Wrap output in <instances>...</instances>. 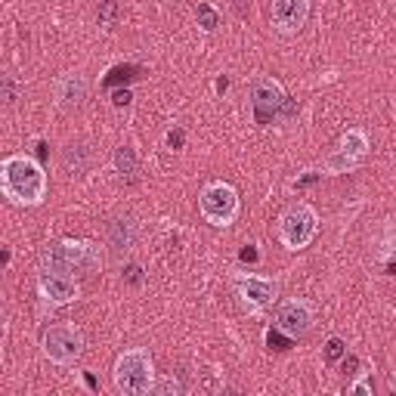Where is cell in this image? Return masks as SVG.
Masks as SVG:
<instances>
[{
	"mask_svg": "<svg viewBox=\"0 0 396 396\" xmlns=\"http://www.w3.org/2000/svg\"><path fill=\"white\" fill-rule=\"evenodd\" d=\"M136 167H140V158H136L133 145H118V149H115V171L121 176H133Z\"/></svg>",
	"mask_w": 396,
	"mask_h": 396,
	"instance_id": "2e32d148",
	"label": "cell"
},
{
	"mask_svg": "<svg viewBox=\"0 0 396 396\" xmlns=\"http://www.w3.org/2000/svg\"><path fill=\"white\" fill-rule=\"evenodd\" d=\"M350 396H371V381L368 378H359V381L350 384Z\"/></svg>",
	"mask_w": 396,
	"mask_h": 396,
	"instance_id": "d4e9b609",
	"label": "cell"
},
{
	"mask_svg": "<svg viewBox=\"0 0 396 396\" xmlns=\"http://www.w3.org/2000/svg\"><path fill=\"white\" fill-rule=\"evenodd\" d=\"M347 356V344L341 337H328L325 341V362H341Z\"/></svg>",
	"mask_w": 396,
	"mask_h": 396,
	"instance_id": "44dd1931",
	"label": "cell"
},
{
	"mask_svg": "<svg viewBox=\"0 0 396 396\" xmlns=\"http://www.w3.org/2000/svg\"><path fill=\"white\" fill-rule=\"evenodd\" d=\"M121 279H124L127 285L140 288L143 282H145V272H143V266H140V263H127V266H124V272H121Z\"/></svg>",
	"mask_w": 396,
	"mask_h": 396,
	"instance_id": "cb8c5ba5",
	"label": "cell"
},
{
	"mask_svg": "<svg viewBox=\"0 0 396 396\" xmlns=\"http://www.w3.org/2000/svg\"><path fill=\"white\" fill-rule=\"evenodd\" d=\"M313 236H316V211L313 208L294 205L279 217V239L285 241V248H291V251L306 248L313 241Z\"/></svg>",
	"mask_w": 396,
	"mask_h": 396,
	"instance_id": "52a82bcc",
	"label": "cell"
},
{
	"mask_svg": "<svg viewBox=\"0 0 396 396\" xmlns=\"http://www.w3.org/2000/svg\"><path fill=\"white\" fill-rule=\"evenodd\" d=\"M152 390H155L158 396H171V393H174V396H180V393L186 390V387H183V381H180V378H174V375H167V378H164V381H158L155 387H152Z\"/></svg>",
	"mask_w": 396,
	"mask_h": 396,
	"instance_id": "ffe728a7",
	"label": "cell"
},
{
	"mask_svg": "<svg viewBox=\"0 0 396 396\" xmlns=\"http://www.w3.org/2000/svg\"><path fill=\"white\" fill-rule=\"evenodd\" d=\"M37 291L47 304H71L78 297V282L66 276V272H53V270H40L37 272Z\"/></svg>",
	"mask_w": 396,
	"mask_h": 396,
	"instance_id": "ba28073f",
	"label": "cell"
},
{
	"mask_svg": "<svg viewBox=\"0 0 396 396\" xmlns=\"http://www.w3.org/2000/svg\"><path fill=\"white\" fill-rule=\"evenodd\" d=\"M198 208H201V217L211 226H229L239 214V196L229 183H211L201 189Z\"/></svg>",
	"mask_w": 396,
	"mask_h": 396,
	"instance_id": "5b68a950",
	"label": "cell"
},
{
	"mask_svg": "<svg viewBox=\"0 0 396 396\" xmlns=\"http://www.w3.org/2000/svg\"><path fill=\"white\" fill-rule=\"evenodd\" d=\"M53 96L59 109H78L87 100V78L80 71H66L62 78H56L53 84Z\"/></svg>",
	"mask_w": 396,
	"mask_h": 396,
	"instance_id": "30bf717a",
	"label": "cell"
},
{
	"mask_svg": "<svg viewBox=\"0 0 396 396\" xmlns=\"http://www.w3.org/2000/svg\"><path fill=\"white\" fill-rule=\"evenodd\" d=\"M356 164H359V161L350 158V155H344V152H335V155L325 158V171L328 174H347V171H353Z\"/></svg>",
	"mask_w": 396,
	"mask_h": 396,
	"instance_id": "e0dca14e",
	"label": "cell"
},
{
	"mask_svg": "<svg viewBox=\"0 0 396 396\" xmlns=\"http://www.w3.org/2000/svg\"><path fill=\"white\" fill-rule=\"evenodd\" d=\"M266 347H270V350H276V353H282V350H288V347H291V341H288V335L282 328H270V331H266Z\"/></svg>",
	"mask_w": 396,
	"mask_h": 396,
	"instance_id": "7402d4cb",
	"label": "cell"
},
{
	"mask_svg": "<svg viewBox=\"0 0 396 396\" xmlns=\"http://www.w3.org/2000/svg\"><path fill=\"white\" fill-rule=\"evenodd\" d=\"M310 16V0H272V19L279 31H301Z\"/></svg>",
	"mask_w": 396,
	"mask_h": 396,
	"instance_id": "8fae6325",
	"label": "cell"
},
{
	"mask_svg": "<svg viewBox=\"0 0 396 396\" xmlns=\"http://www.w3.org/2000/svg\"><path fill=\"white\" fill-rule=\"evenodd\" d=\"M356 368H359V359L356 356H344V371H347V375H353Z\"/></svg>",
	"mask_w": 396,
	"mask_h": 396,
	"instance_id": "f546056e",
	"label": "cell"
},
{
	"mask_svg": "<svg viewBox=\"0 0 396 396\" xmlns=\"http://www.w3.org/2000/svg\"><path fill=\"white\" fill-rule=\"evenodd\" d=\"M183 143H186L183 131H171V133H167V145H171V149H183Z\"/></svg>",
	"mask_w": 396,
	"mask_h": 396,
	"instance_id": "4316f807",
	"label": "cell"
},
{
	"mask_svg": "<svg viewBox=\"0 0 396 396\" xmlns=\"http://www.w3.org/2000/svg\"><path fill=\"white\" fill-rule=\"evenodd\" d=\"M131 100H133L131 90H115V93H112V102H115V109H127V106H131Z\"/></svg>",
	"mask_w": 396,
	"mask_h": 396,
	"instance_id": "484cf974",
	"label": "cell"
},
{
	"mask_svg": "<svg viewBox=\"0 0 396 396\" xmlns=\"http://www.w3.org/2000/svg\"><path fill=\"white\" fill-rule=\"evenodd\" d=\"M136 239H140V226H136V220H131V217H115V220H109V226H106V245L115 254L133 251Z\"/></svg>",
	"mask_w": 396,
	"mask_h": 396,
	"instance_id": "4fadbf2b",
	"label": "cell"
},
{
	"mask_svg": "<svg viewBox=\"0 0 396 396\" xmlns=\"http://www.w3.org/2000/svg\"><path fill=\"white\" fill-rule=\"evenodd\" d=\"M276 328H282L288 337H306L313 328V310L304 301H288L276 313Z\"/></svg>",
	"mask_w": 396,
	"mask_h": 396,
	"instance_id": "9c48e42d",
	"label": "cell"
},
{
	"mask_svg": "<svg viewBox=\"0 0 396 396\" xmlns=\"http://www.w3.org/2000/svg\"><path fill=\"white\" fill-rule=\"evenodd\" d=\"M4 100H6V102L16 100V84H13V78H4Z\"/></svg>",
	"mask_w": 396,
	"mask_h": 396,
	"instance_id": "f1b7e54d",
	"label": "cell"
},
{
	"mask_svg": "<svg viewBox=\"0 0 396 396\" xmlns=\"http://www.w3.org/2000/svg\"><path fill=\"white\" fill-rule=\"evenodd\" d=\"M316 180H319V176H316V174H310V176H304V180H297L294 186L301 189V186H310V183H316Z\"/></svg>",
	"mask_w": 396,
	"mask_h": 396,
	"instance_id": "4dcf8cb0",
	"label": "cell"
},
{
	"mask_svg": "<svg viewBox=\"0 0 396 396\" xmlns=\"http://www.w3.org/2000/svg\"><path fill=\"white\" fill-rule=\"evenodd\" d=\"M115 387L124 396H143L155 387V368L145 347L124 350L115 362Z\"/></svg>",
	"mask_w": 396,
	"mask_h": 396,
	"instance_id": "7a4b0ae2",
	"label": "cell"
},
{
	"mask_svg": "<svg viewBox=\"0 0 396 396\" xmlns=\"http://www.w3.org/2000/svg\"><path fill=\"white\" fill-rule=\"evenodd\" d=\"M44 353L56 366H71L84 353V331L71 322H59L44 331Z\"/></svg>",
	"mask_w": 396,
	"mask_h": 396,
	"instance_id": "277c9868",
	"label": "cell"
},
{
	"mask_svg": "<svg viewBox=\"0 0 396 396\" xmlns=\"http://www.w3.org/2000/svg\"><path fill=\"white\" fill-rule=\"evenodd\" d=\"M133 78H140V68H133V66H115V68L109 71V78H106V87L127 84V80H133Z\"/></svg>",
	"mask_w": 396,
	"mask_h": 396,
	"instance_id": "d6986e66",
	"label": "cell"
},
{
	"mask_svg": "<svg viewBox=\"0 0 396 396\" xmlns=\"http://www.w3.org/2000/svg\"><path fill=\"white\" fill-rule=\"evenodd\" d=\"M241 260H245V263H257V260H260V254H257V248L254 245H245V248H241Z\"/></svg>",
	"mask_w": 396,
	"mask_h": 396,
	"instance_id": "83f0119b",
	"label": "cell"
},
{
	"mask_svg": "<svg viewBox=\"0 0 396 396\" xmlns=\"http://www.w3.org/2000/svg\"><path fill=\"white\" fill-rule=\"evenodd\" d=\"M0 183H4V196L16 205H40L47 192V176L40 171L37 161L28 155H10L0 164Z\"/></svg>",
	"mask_w": 396,
	"mask_h": 396,
	"instance_id": "6da1fadb",
	"label": "cell"
},
{
	"mask_svg": "<svg viewBox=\"0 0 396 396\" xmlns=\"http://www.w3.org/2000/svg\"><path fill=\"white\" fill-rule=\"evenodd\" d=\"M196 19H198L201 31H217V25H220V13H217L211 4H198Z\"/></svg>",
	"mask_w": 396,
	"mask_h": 396,
	"instance_id": "ac0fdd59",
	"label": "cell"
},
{
	"mask_svg": "<svg viewBox=\"0 0 396 396\" xmlns=\"http://www.w3.org/2000/svg\"><path fill=\"white\" fill-rule=\"evenodd\" d=\"M337 152H344V155L362 161V158H366V152H368V136L362 131H347L341 136V143H337Z\"/></svg>",
	"mask_w": 396,
	"mask_h": 396,
	"instance_id": "9a60e30c",
	"label": "cell"
},
{
	"mask_svg": "<svg viewBox=\"0 0 396 396\" xmlns=\"http://www.w3.org/2000/svg\"><path fill=\"white\" fill-rule=\"evenodd\" d=\"M100 263L96 248L87 241H56L47 245L40 254V270H53V272H87Z\"/></svg>",
	"mask_w": 396,
	"mask_h": 396,
	"instance_id": "3957f363",
	"label": "cell"
},
{
	"mask_svg": "<svg viewBox=\"0 0 396 396\" xmlns=\"http://www.w3.org/2000/svg\"><path fill=\"white\" fill-rule=\"evenodd\" d=\"M118 16H121V10H118L115 0H102V4H100V22H102V25H115Z\"/></svg>",
	"mask_w": 396,
	"mask_h": 396,
	"instance_id": "603a6c76",
	"label": "cell"
},
{
	"mask_svg": "<svg viewBox=\"0 0 396 396\" xmlns=\"http://www.w3.org/2000/svg\"><path fill=\"white\" fill-rule=\"evenodd\" d=\"M62 171H66L68 176H84L87 174V167H90V149L87 145H80V143H71L62 149Z\"/></svg>",
	"mask_w": 396,
	"mask_h": 396,
	"instance_id": "5bb4252c",
	"label": "cell"
},
{
	"mask_svg": "<svg viewBox=\"0 0 396 396\" xmlns=\"http://www.w3.org/2000/svg\"><path fill=\"white\" fill-rule=\"evenodd\" d=\"M251 106H254V118L257 124H272L282 112H291V102L285 90L279 87V80L272 78H257L251 84Z\"/></svg>",
	"mask_w": 396,
	"mask_h": 396,
	"instance_id": "8992f818",
	"label": "cell"
},
{
	"mask_svg": "<svg viewBox=\"0 0 396 396\" xmlns=\"http://www.w3.org/2000/svg\"><path fill=\"white\" fill-rule=\"evenodd\" d=\"M236 291L245 297V304L251 310H263L276 297V282L260 279V276H236Z\"/></svg>",
	"mask_w": 396,
	"mask_h": 396,
	"instance_id": "7c38bea8",
	"label": "cell"
}]
</instances>
